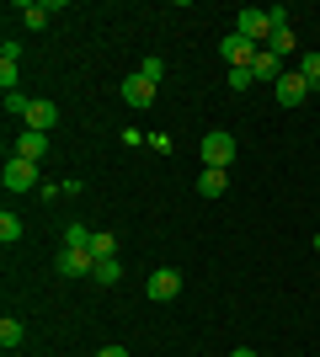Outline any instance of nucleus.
<instances>
[{
	"label": "nucleus",
	"instance_id": "1",
	"mask_svg": "<svg viewBox=\"0 0 320 357\" xmlns=\"http://www.w3.org/2000/svg\"><path fill=\"white\" fill-rule=\"evenodd\" d=\"M273 11H257V6H245V11H235V32H241L245 43H257V48H267V38H273Z\"/></svg>",
	"mask_w": 320,
	"mask_h": 357
},
{
	"label": "nucleus",
	"instance_id": "2",
	"mask_svg": "<svg viewBox=\"0 0 320 357\" xmlns=\"http://www.w3.org/2000/svg\"><path fill=\"white\" fill-rule=\"evenodd\" d=\"M198 155H203V165H208V171H229V160H235V139L213 128V134H203Z\"/></svg>",
	"mask_w": 320,
	"mask_h": 357
},
{
	"label": "nucleus",
	"instance_id": "3",
	"mask_svg": "<svg viewBox=\"0 0 320 357\" xmlns=\"http://www.w3.org/2000/svg\"><path fill=\"white\" fill-rule=\"evenodd\" d=\"M219 54H224L229 70H251V59H257V43H245L241 32L229 27V32H224V43H219Z\"/></svg>",
	"mask_w": 320,
	"mask_h": 357
},
{
	"label": "nucleus",
	"instance_id": "4",
	"mask_svg": "<svg viewBox=\"0 0 320 357\" xmlns=\"http://www.w3.org/2000/svg\"><path fill=\"white\" fill-rule=\"evenodd\" d=\"M6 187H11V192H38V165L11 155V160H6Z\"/></svg>",
	"mask_w": 320,
	"mask_h": 357
},
{
	"label": "nucleus",
	"instance_id": "5",
	"mask_svg": "<svg viewBox=\"0 0 320 357\" xmlns=\"http://www.w3.org/2000/svg\"><path fill=\"white\" fill-rule=\"evenodd\" d=\"M144 294H150L155 304H171V298L182 294V272H176V267H160V272H150V288H144Z\"/></svg>",
	"mask_w": 320,
	"mask_h": 357
},
{
	"label": "nucleus",
	"instance_id": "6",
	"mask_svg": "<svg viewBox=\"0 0 320 357\" xmlns=\"http://www.w3.org/2000/svg\"><path fill=\"white\" fill-rule=\"evenodd\" d=\"M273 96H277V102H283V107H299V102H305V96H310V80H305V75H299V70H289V75H283V80H277V86H273Z\"/></svg>",
	"mask_w": 320,
	"mask_h": 357
},
{
	"label": "nucleus",
	"instance_id": "7",
	"mask_svg": "<svg viewBox=\"0 0 320 357\" xmlns=\"http://www.w3.org/2000/svg\"><path fill=\"white\" fill-rule=\"evenodd\" d=\"M251 75H257L261 86H267V80H273V86H277V80H283V75H289V70H283V59H277L273 48H257V59H251Z\"/></svg>",
	"mask_w": 320,
	"mask_h": 357
},
{
	"label": "nucleus",
	"instance_id": "8",
	"mask_svg": "<svg viewBox=\"0 0 320 357\" xmlns=\"http://www.w3.org/2000/svg\"><path fill=\"white\" fill-rule=\"evenodd\" d=\"M54 267L64 272V278H86V272H96V256L91 251H59V261Z\"/></svg>",
	"mask_w": 320,
	"mask_h": 357
},
{
	"label": "nucleus",
	"instance_id": "9",
	"mask_svg": "<svg viewBox=\"0 0 320 357\" xmlns=\"http://www.w3.org/2000/svg\"><path fill=\"white\" fill-rule=\"evenodd\" d=\"M123 102L128 107H155V86L144 75H128V80H123Z\"/></svg>",
	"mask_w": 320,
	"mask_h": 357
},
{
	"label": "nucleus",
	"instance_id": "10",
	"mask_svg": "<svg viewBox=\"0 0 320 357\" xmlns=\"http://www.w3.org/2000/svg\"><path fill=\"white\" fill-rule=\"evenodd\" d=\"M22 123H27L32 134H48V128L59 123V107H54V102H32V107H27V118H22Z\"/></svg>",
	"mask_w": 320,
	"mask_h": 357
},
{
	"label": "nucleus",
	"instance_id": "11",
	"mask_svg": "<svg viewBox=\"0 0 320 357\" xmlns=\"http://www.w3.org/2000/svg\"><path fill=\"white\" fill-rule=\"evenodd\" d=\"M16 155L38 165V160L48 155V134H32V128H22V134H16Z\"/></svg>",
	"mask_w": 320,
	"mask_h": 357
},
{
	"label": "nucleus",
	"instance_id": "12",
	"mask_svg": "<svg viewBox=\"0 0 320 357\" xmlns=\"http://www.w3.org/2000/svg\"><path fill=\"white\" fill-rule=\"evenodd\" d=\"M16 75H22V48L6 43V48H0V86L16 91Z\"/></svg>",
	"mask_w": 320,
	"mask_h": 357
},
{
	"label": "nucleus",
	"instance_id": "13",
	"mask_svg": "<svg viewBox=\"0 0 320 357\" xmlns=\"http://www.w3.org/2000/svg\"><path fill=\"white\" fill-rule=\"evenodd\" d=\"M267 48H273L277 59H289V54H299V38H294V27H273V38H267Z\"/></svg>",
	"mask_w": 320,
	"mask_h": 357
},
{
	"label": "nucleus",
	"instance_id": "14",
	"mask_svg": "<svg viewBox=\"0 0 320 357\" xmlns=\"http://www.w3.org/2000/svg\"><path fill=\"white\" fill-rule=\"evenodd\" d=\"M224 187H229V171H208V165H203L198 192H203V197H224Z\"/></svg>",
	"mask_w": 320,
	"mask_h": 357
},
{
	"label": "nucleus",
	"instance_id": "15",
	"mask_svg": "<svg viewBox=\"0 0 320 357\" xmlns=\"http://www.w3.org/2000/svg\"><path fill=\"white\" fill-rule=\"evenodd\" d=\"M16 16H22L27 27H48V16H54V6H43V0H27V6H16Z\"/></svg>",
	"mask_w": 320,
	"mask_h": 357
},
{
	"label": "nucleus",
	"instance_id": "16",
	"mask_svg": "<svg viewBox=\"0 0 320 357\" xmlns=\"http://www.w3.org/2000/svg\"><path fill=\"white\" fill-rule=\"evenodd\" d=\"M91 240H96V229H86V224H70V229H64V251H91Z\"/></svg>",
	"mask_w": 320,
	"mask_h": 357
},
{
	"label": "nucleus",
	"instance_id": "17",
	"mask_svg": "<svg viewBox=\"0 0 320 357\" xmlns=\"http://www.w3.org/2000/svg\"><path fill=\"white\" fill-rule=\"evenodd\" d=\"M22 336H27V326L6 314V320H0V347H6V352H16V347H22Z\"/></svg>",
	"mask_w": 320,
	"mask_h": 357
},
{
	"label": "nucleus",
	"instance_id": "18",
	"mask_svg": "<svg viewBox=\"0 0 320 357\" xmlns=\"http://www.w3.org/2000/svg\"><path fill=\"white\" fill-rule=\"evenodd\" d=\"M91 278H96V283H102V288H112V283H118V278H123L118 256H107V261H96V272H91Z\"/></svg>",
	"mask_w": 320,
	"mask_h": 357
},
{
	"label": "nucleus",
	"instance_id": "19",
	"mask_svg": "<svg viewBox=\"0 0 320 357\" xmlns=\"http://www.w3.org/2000/svg\"><path fill=\"white\" fill-rule=\"evenodd\" d=\"M91 256H96V261H107V256H118V235H107V229H96V240H91Z\"/></svg>",
	"mask_w": 320,
	"mask_h": 357
},
{
	"label": "nucleus",
	"instance_id": "20",
	"mask_svg": "<svg viewBox=\"0 0 320 357\" xmlns=\"http://www.w3.org/2000/svg\"><path fill=\"white\" fill-rule=\"evenodd\" d=\"M0 240H6V245H16V240H22V219H16L11 208L0 213Z\"/></svg>",
	"mask_w": 320,
	"mask_h": 357
},
{
	"label": "nucleus",
	"instance_id": "21",
	"mask_svg": "<svg viewBox=\"0 0 320 357\" xmlns=\"http://www.w3.org/2000/svg\"><path fill=\"white\" fill-rule=\"evenodd\" d=\"M299 75L310 80V91L320 86V54H299Z\"/></svg>",
	"mask_w": 320,
	"mask_h": 357
},
{
	"label": "nucleus",
	"instance_id": "22",
	"mask_svg": "<svg viewBox=\"0 0 320 357\" xmlns=\"http://www.w3.org/2000/svg\"><path fill=\"white\" fill-rule=\"evenodd\" d=\"M139 75H144L150 86H160V80H166V59H139Z\"/></svg>",
	"mask_w": 320,
	"mask_h": 357
},
{
	"label": "nucleus",
	"instance_id": "23",
	"mask_svg": "<svg viewBox=\"0 0 320 357\" xmlns=\"http://www.w3.org/2000/svg\"><path fill=\"white\" fill-rule=\"evenodd\" d=\"M27 96H22V91H6V112H11V118H27Z\"/></svg>",
	"mask_w": 320,
	"mask_h": 357
},
{
	"label": "nucleus",
	"instance_id": "24",
	"mask_svg": "<svg viewBox=\"0 0 320 357\" xmlns=\"http://www.w3.org/2000/svg\"><path fill=\"white\" fill-rule=\"evenodd\" d=\"M251 86H257V75H251V70H229V91H251Z\"/></svg>",
	"mask_w": 320,
	"mask_h": 357
},
{
	"label": "nucleus",
	"instance_id": "25",
	"mask_svg": "<svg viewBox=\"0 0 320 357\" xmlns=\"http://www.w3.org/2000/svg\"><path fill=\"white\" fill-rule=\"evenodd\" d=\"M150 149H160V155H171V149H176V144H171V134H150Z\"/></svg>",
	"mask_w": 320,
	"mask_h": 357
},
{
	"label": "nucleus",
	"instance_id": "26",
	"mask_svg": "<svg viewBox=\"0 0 320 357\" xmlns=\"http://www.w3.org/2000/svg\"><path fill=\"white\" fill-rule=\"evenodd\" d=\"M96 357H128V352H123V347H102Z\"/></svg>",
	"mask_w": 320,
	"mask_h": 357
},
{
	"label": "nucleus",
	"instance_id": "27",
	"mask_svg": "<svg viewBox=\"0 0 320 357\" xmlns=\"http://www.w3.org/2000/svg\"><path fill=\"white\" fill-rule=\"evenodd\" d=\"M229 357H257V352H251V347H235V352H229Z\"/></svg>",
	"mask_w": 320,
	"mask_h": 357
},
{
	"label": "nucleus",
	"instance_id": "28",
	"mask_svg": "<svg viewBox=\"0 0 320 357\" xmlns=\"http://www.w3.org/2000/svg\"><path fill=\"white\" fill-rule=\"evenodd\" d=\"M315 256H320V235H315Z\"/></svg>",
	"mask_w": 320,
	"mask_h": 357
}]
</instances>
